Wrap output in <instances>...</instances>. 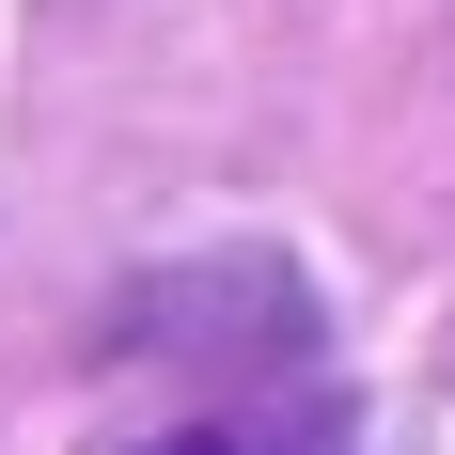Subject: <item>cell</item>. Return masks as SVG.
<instances>
[{
    "instance_id": "cell-1",
    "label": "cell",
    "mask_w": 455,
    "mask_h": 455,
    "mask_svg": "<svg viewBox=\"0 0 455 455\" xmlns=\"http://www.w3.org/2000/svg\"><path fill=\"white\" fill-rule=\"evenodd\" d=\"M94 362H157L188 393H251V377H330L315 283L283 251H188V267H141L94 330Z\"/></svg>"
},
{
    "instance_id": "cell-2",
    "label": "cell",
    "mask_w": 455,
    "mask_h": 455,
    "mask_svg": "<svg viewBox=\"0 0 455 455\" xmlns=\"http://www.w3.org/2000/svg\"><path fill=\"white\" fill-rule=\"evenodd\" d=\"M94 455H362V409L330 377H251V393H173L157 424H110Z\"/></svg>"
}]
</instances>
